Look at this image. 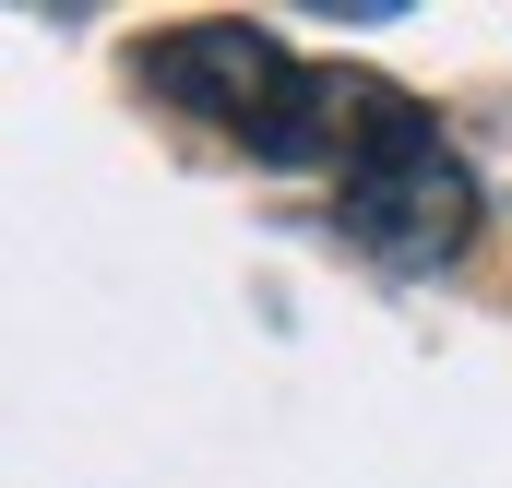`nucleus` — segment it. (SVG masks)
Masks as SVG:
<instances>
[{
  "label": "nucleus",
  "instance_id": "f257e3e1",
  "mask_svg": "<svg viewBox=\"0 0 512 488\" xmlns=\"http://www.w3.org/2000/svg\"><path fill=\"white\" fill-rule=\"evenodd\" d=\"M334 227L370 262H393V274H441L477 239V179H465V155L441 143V120L417 96H393V84L370 96L358 155L334 167Z\"/></svg>",
  "mask_w": 512,
  "mask_h": 488
},
{
  "label": "nucleus",
  "instance_id": "f03ea898",
  "mask_svg": "<svg viewBox=\"0 0 512 488\" xmlns=\"http://www.w3.org/2000/svg\"><path fill=\"white\" fill-rule=\"evenodd\" d=\"M143 72H155V96H179L191 120H227L239 143H262V131L286 120V96H298L310 60H286L251 24H179V36L143 48Z\"/></svg>",
  "mask_w": 512,
  "mask_h": 488
}]
</instances>
